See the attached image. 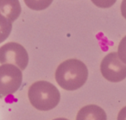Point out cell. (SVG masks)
Instances as JSON below:
<instances>
[{
    "label": "cell",
    "instance_id": "obj_1",
    "mask_svg": "<svg viewBox=\"0 0 126 120\" xmlns=\"http://www.w3.org/2000/svg\"><path fill=\"white\" fill-rule=\"evenodd\" d=\"M55 80L64 90L75 91L85 85L88 78V69L83 61L68 59L61 62L55 71Z\"/></svg>",
    "mask_w": 126,
    "mask_h": 120
},
{
    "label": "cell",
    "instance_id": "obj_2",
    "mask_svg": "<svg viewBox=\"0 0 126 120\" xmlns=\"http://www.w3.org/2000/svg\"><path fill=\"white\" fill-rule=\"evenodd\" d=\"M28 97L31 105L42 111L55 108L61 100V93L57 87L46 80L34 82L29 88Z\"/></svg>",
    "mask_w": 126,
    "mask_h": 120
},
{
    "label": "cell",
    "instance_id": "obj_3",
    "mask_svg": "<svg viewBox=\"0 0 126 120\" xmlns=\"http://www.w3.org/2000/svg\"><path fill=\"white\" fill-rule=\"evenodd\" d=\"M23 82L22 70L12 64L0 66V98L11 95L21 87Z\"/></svg>",
    "mask_w": 126,
    "mask_h": 120
},
{
    "label": "cell",
    "instance_id": "obj_4",
    "mask_svg": "<svg viewBox=\"0 0 126 120\" xmlns=\"http://www.w3.org/2000/svg\"><path fill=\"white\" fill-rule=\"evenodd\" d=\"M100 72L106 80L113 83L126 79V64L118 57L117 52L106 54L100 63Z\"/></svg>",
    "mask_w": 126,
    "mask_h": 120
},
{
    "label": "cell",
    "instance_id": "obj_5",
    "mask_svg": "<svg viewBox=\"0 0 126 120\" xmlns=\"http://www.w3.org/2000/svg\"><path fill=\"white\" fill-rule=\"evenodd\" d=\"M0 63L15 65L23 71L29 64L28 52L17 42H8L0 47Z\"/></svg>",
    "mask_w": 126,
    "mask_h": 120
},
{
    "label": "cell",
    "instance_id": "obj_6",
    "mask_svg": "<svg viewBox=\"0 0 126 120\" xmlns=\"http://www.w3.org/2000/svg\"><path fill=\"white\" fill-rule=\"evenodd\" d=\"M76 120H107L105 110L97 104L83 106L77 113Z\"/></svg>",
    "mask_w": 126,
    "mask_h": 120
},
{
    "label": "cell",
    "instance_id": "obj_7",
    "mask_svg": "<svg viewBox=\"0 0 126 120\" xmlns=\"http://www.w3.org/2000/svg\"><path fill=\"white\" fill-rule=\"evenodd\" d=\"M22 8L19 0H0V12L11 22L19 17Z\"/></svg>",
    "mask_w": 126,
    "mask_h": 120
},
{
    "label": "cell",
    "instance_id": "obj_8",
    "mask_svg": "<svg viewBox=\"0 0 126 120\" xmlns=\"http://www.w3.org/2000/svg\"><path fill=\"white\" fill-rule=\"evenodd\" d=\"M12 30V22L0 12V43L9 37Z\"/></svg>",
    "mask_w": 126,
    "mask_h": 120
},
{
    "label": "cell",
    "instance_id": "obj_9",
    "mask_svg": "<svg viewBox=\"0 0 126 120\" xmlns=\"http://www.w3.org/2000/svg\"><path fill=\"white\" fill-rule=\"evenodd\" d=\"M27 6L34 11L45 10L52 4L53 0H23Z\"/></svg>",
    "mask_w": 126,
    "mask_h": 120
},
{
    "label": "cell",
    "instance_id": "obj_10",
    "mask_svg": "<svg viewBox=\"0 0 126 120\" xmlns=\"http://www.w3.org/2000/svg\"><path fill=\"white\" fill-rule=\"evenodd\" d=\"M117 54L118 57L124 64H126V35L123 37V39L120 41L117 47Z\"/></svg>",
    "mask_w": 126,
    "mask_h": 120
},
{
    "label": "cell",
    "instance_id": "obj_11",
    "mask_svg": "<svg viewBox=\"0 0 126 120\" xmlns=\"http://www.w3.org/2000/svg\"><path fill=\"white\" fill-rule=\"evenodd\" d=\"M93 3V4L98 8H102V9H107L110 8L117 2V0H91Z\"/></svg>",
    "mask_w": 126,
    "mask_h": 120
},
{
    "label": "cell",
    "instance_id": "obj_12",
    "mask_svg": "<svg viewBox=\"0 0 126 120\" xmlns=\"http://www.w3.org/2000/svg\"><path fill=\"white\" fill-rule=\"evenodd\" d=\"M117 120H126V106L123 107L117 114Z\"/></svg>",
    "mask_w": 126,
    "mask_h": 120
},
{
    "label": "cell",
    "instance_id": "obj_13",
    "mask_svg": "<svg viewBox=\"0 0 126 120\" xmlns=\"http://www.w3.org/2000/svg\"><path fill=\"white\" fill-rule=\"evenodd\" d=\"M121 14L126 19V0H123L122 4H121Z\"/></svg>",
    "mask_w": 126,
    "mask_h": 120
},
{
    "label": "cell",
    "instance_id": "obj_14",
    "mask_svg": "<svg viewBox=\"0 0 126 120\" xmlns=\"http://www.w3.org/2000/svg\"><path fill=\"white\" fill-rule=\"evenodd\" d=\"M53 120H68L67 118H54Z\"/></svg>",
    "mask_w": 126,
    "mask_h": 120
}]
</instances>
